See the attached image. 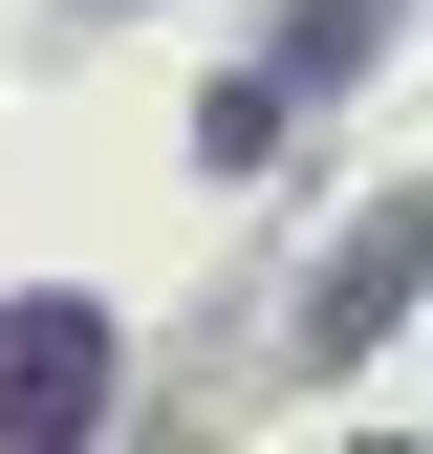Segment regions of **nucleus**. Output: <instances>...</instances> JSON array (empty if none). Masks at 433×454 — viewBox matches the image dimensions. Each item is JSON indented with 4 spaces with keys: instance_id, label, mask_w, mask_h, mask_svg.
Returning <instances> with one entry per match:
<instances>
[{
    "instance_id": "obj_1",
    "label": "nucleus",
    "mask_w": 433,
    "mask_h": 454,
    "mask_svg": "<svg viewBox=\"0 0 433 454\" xmlns=\"http://www.w3.org/2000/svg\"><path fill=\"white\" fill-rule=\"evenodd\" d=\"M108 411V325L87 303H0V433H87Z\"/></svg>"
},
{
    "instance_id": "obj_2",
    "label": "nucleus",
    "mask_w": 433,
    "mask_h": 454,
    "mask_svg": "<svg viewBox=\"0 0 433 454\" xmlns=\"http://www.w3.org/2000/svg\"><path fill=\"white\" fill-rule=\"evenodd\" d=\"M412 281H433V216H390V239H368L347 281H325V347H368V325H390V303H412Z\"/></svg>"
},
{
    "instance_id": "obj_3",
    "label": "nucleus",
    "mask_w": 433,
    "mask_h": 454,
    "mask_svg": "<svg viewBox=\"0 0 433 454\" xmlns=\"http://www.w3.org/2000/svg\"><path fill=\"white\" fill-rule=\"evenodd\" d=\"M368 454H390V433H368Z\"/></svg>"
}]
</instances>
